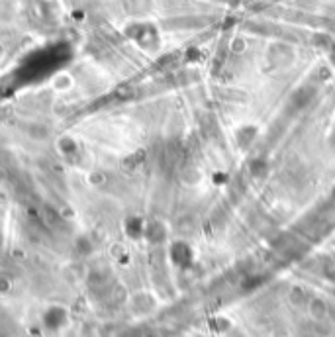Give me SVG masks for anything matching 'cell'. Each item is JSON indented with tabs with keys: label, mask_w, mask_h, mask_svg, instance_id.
Here are the masks:
<instances>
[{
	"label": "cell",
	"mask_w": 335,
	"mask_h": 337,
	"mask_svg": "<svg viewBox=\"0 0 335 337\" xmlns=\"http://www.w3.org/2000/svg\"><path fill=\"white\" fill-rule=\"evenodd\" d=\"M290 298H292V302H294V304H300V302L304 300V292H302L300 288H294V290L290 292Z\"/></svg>",
	"instance_id": "cell-2"
},
{
	"label": "cell",
	"mask_w": 335,
	"mask_h": 337,
	"mask_svg": "<svg viewBox=\"0 0 335 337\" xmlns=\"http://www.w3.org/2000/svg\"><path fill=\"white\" fill-rule=\"evenodd\" d=\"M326 312H328V308H326V304L322 300H312V304H310V316L314 320H324L326 318Z\"/></svg>",
	"instance_id": "cell-1"
}]
</instances>
